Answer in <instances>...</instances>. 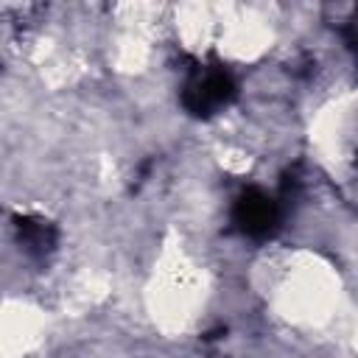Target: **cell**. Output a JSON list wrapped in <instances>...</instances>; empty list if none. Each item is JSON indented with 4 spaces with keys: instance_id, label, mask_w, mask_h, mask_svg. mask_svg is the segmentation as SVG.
Wrapping results in <instances>:
<instances>
[{
    "instance_id": "obj_3",
    "label": "cell",
    "mask_w": 358,
    "mask_h": 358,
    "mask_svg": "<svg viewBox=\"0 0 358 358\" xmlns=\"http://www.w3.org/2000/svg\"><path fill=\"white\" fill-rule=\"evenodd\" d=\"M48 333L45 310L28 299H6L3 308V355L25 358L31 355Z\"/></svg>"
},
{
    "instance_id": "obj_2",
    "label": "cell",
    "mask_w": 358,
    "mask_h": 358,
    "mask_svg": "<svg viewBox=\"0 0 358 358\" xmlns=\"http://www.w3.org/2000/svg\"><path fill=\"white\" fill-rule=\"evenodd\" d=\"M207 271L176 241H165L154 257L145 282V302L151 319L165 333L187 330L207 308Z\"/></svg>"
},
{
    "instance_id": "obj_1",
    "label": "cell",
    "mask_w": 358,
    "mask_h": 358,
    "mask_svg": "<svg viewBox=\"0 0 358 358\" xmlns=\"http://www.w3.org/2000/svg\"><path fill=\"white\" fill-rule=\"evenodd\" d=\"M263 296L271 313L296 330L327 327L344 305L338 268L310 249H288L268 263Z\"/></svg>"
}]
</instances>
